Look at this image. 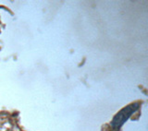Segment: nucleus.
Listing matches in <instances>:
<instances>
[{
	"label": "nucleus",
	"instance_id": "1",
	"mask_svg": "<svg viewBox=\"0 0 148 131\" xmlns=\"http://www.w3.org/2000/svg\"><path fill=\"white\" fill-rule=\"evenodd\" d=\"M140 104L138 102H133L122 108L119 113L114 116V118L111 121V126L114 128H120L126 123V121L135 113L139 109Z\"/></svg>",
	"mask_w": 148,
	"mask_h": 131
}]
</instances>
